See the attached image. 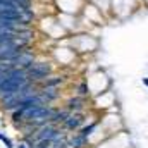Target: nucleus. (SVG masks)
<instances>
[{
    "mask_svg": "<svg viewBox=\"0 0 148 148\" xmlns=\"http://www.w3.org/2000/svg\"><path fill=\"white\" fill-rule=\"evenodd\" d=\"M86 117H88V112H71V115L60 124V127L64 131H67V133L79 131L86 124Z\"/></svg>",
    "mask_w": 148,
    "mask_h": 148,
    "instance_id": "nucleus-6",
    "label": "nucleus"
},
{
    "mask_svg": "<svg viewBox=\"0 0 148 148\" xmlns=\"http://www.w3.org/2000/svg\"><path fill=\"white\" fill-rule=\"evenodd\" d=\"M84 2L86 0H55V3H57V7H59L60 12L74 14V16H79L81 14Z\"/></svg>",
    "mask_w": 148,
    "mask_h": 148,
    "instance_id": "nucleus-9",
    "label": "nucleus"
},
{
    "mask_svg": "<svg viewBox=\"0 0 148 148\" xmlns=\"http://www.w3.org/2000/svg\"><path fill=\"white\" fill-rule=\"evenodd\" d=\"M64 83H66V77H64L62 74L52 73L50 76H47L41 83H38V86H40V88H47V86H52V88H60Z\"/></svg>",
    "mask_w": 148,
    "mask_h": 148,
    "instance_id": "nucleus-12",
    "label": "nucleus"
},
{
    "mask_svg": "<svg viewBox=\"0 0 148 148\" xmlns=\"http://www.w3.org/2000/svg\"><path fill=\"white\" fill-rule=\"evenodd\" d=\"M76 95H81V97H88V98H91V95H90V86H88L86 81H81V83L76 84Z\"/></svg>",
    "mask_w": 148,
    "mask_h": 148,
    "instance_id": "nucleus-13",
    "label": "nucleus"
},
{
    "mask_svg": "<svg viewBox=\"0 0 148 148\" xmlns=\"http://www.w3.org/2000/svg\"><path fill=\"white\" fill-rule=\"evenodd\" d=\"M29 83H31V81L28 79L26 69H19V67L12 69L10 76H9L3 83H0V100L5 98V97H9V95H12V93H16L17 90L24 88V86L29 84Z\"/></svg>",
    "mask_w": 148,
    "mask_h": 148,
    "instance_id": "nucleus-2",
    "label": "nucleus"
},
{
    "mask_svg": "<svg viewBox=\"0 0 148 148\" xmlns=\"http://www.w3.org/2000/svg\"><path fill=\"white\" fill-rule=\"evenodd\" d=\"M105 79H110V77H109V74L105 73V71H102V69H97L95 73L88 74V77H86L84 81H86L88 86H90V95H91V97L107 91V88H105L103 84H100V81H105Z\"/></svg>",
    "mask_w": 148,
    "mask_h": 148,
    "instance_id": "nucleus-4",
    "label": "nucleus"
},
{
    "mask_svg": "<svg viewBox=\"0 0 148 148\" xmlns=\"http://www.w3.org/2000/svg\"><path fill=\"white\" fill-rule=\"evenodd\" d=\"M143 83H145V84L148 86V77H145V79H143Z\"/></svg>",
    "mask_w": 148,
    "mask_h": 148,
    "instance_id": "nucleus-16",
    "label": "nucleus"
},
{
    "mask_svg": "<svg viewBox=\"0 0 148 148\" xmlns=\"http://www.w3.org/2000/svg\"><path fill=\"white\" fill-rule=\"evenodd\" d=\"M52 59L59 64V66H71L74 60L77 59V53L74 52L71 47H57L52 50Z\"/></svg>",
    "mask_w": 148,
    "mask_h": 148,
    "instance_id": "nucleus-5",
    "label": "nucleus"
},
{
    "mask_svg": "<svg viewBox=\"0 0 148 148\" xmlns=\"http://www.w3.org/2000/svg\"><path fill=\"white\" fill-rule=\"evenodd\" d=\"M67 143H69V148H90V140L79 131L67 134Z\"/></svg>",
    "mask_w": 148,
    "mask_h": 148,
    "instance_id": "nucleus-10",
    "label": "nucleus"
},
{
    "mask_svg": "<svg viewBox=\"0 0 148 148\" xmlns=\"http://www.w3.org/2000/svg\"><path fill=\"white\" fill-rule=\"evenodd\" d=\"M59 45H69L77 55H84V53H93L98 50L100 41L98 38L93 36L88 31H79V33H73L64 38V41L59 40Z\"/></svg>",
    "mask_w": 148,
    "mask_h": 148,
    "instance_id": "nucleus-1",
    "label": "nucleus"
},
{
    "mask_svg": "<svg viewBox=\"0 0 148 148\" xmlns=\"http://www.w3.org/2000/svg\"><path fill=\"white\" fill-rule=\"evenodd\" d=\"M16 147H17V148H28V145H26V143H23V141H19Z\"/></svg>",
    "mask_w": 148,
    "mask_h": 148,
    "instance_id": "nucleus-15",
    "label": "nucleus"
},
{
    "mask_svg": "<svg viewBox=\"0 0 148 148\" xmlns=\"http://www.w3.org/2000/svg\"><path fill=\"white\" fill-rule=\"evenodd\" d=\"M81 16H84L91 24H95V26H98V24H103V12L93 3V2H90V0H86L84 2V5H83V10H81Z\"/></svg>",
    "mask_w": 148,
    "mask_h": 148,
    "instance_id": "nucleus-7",
    "label": "nucleus"
},
{
    "mask_svg": "<svg viewBox=\"0 0 148 148\" xmlns=\"http://www.w3.org/2000/svg\"><path fill=\"white\" fill-rule=\"evenodd\" d=\"M55 66L52 62H47V60H35L28 69H26V74H28V79L31 83H41L47 76H50L52 73H55Z\"/></svg>",
    "mask_w": 148,
    "mask_h": 148,
    "instance_id": "nucleus-3",
    "label": "nucleus"
},
{
    "mask_svg": "<svg viewBox=\"0 0 148 148\" xmlns=\"http://www.w3.org/2000/svg\"><path fill=\"white\" fill-rule=\"evenodd\" d=\"M2 143H3V145H5L7 148H14V143H12V140H10L9 136H5V134L2 136Z\"/></svg>",
    "mask_w": 148,
    "mask_h": 148,
    "instance_id": "nucleus-14",
    "label": "nucleus"
},
{
    "mask_svg": "<svg viewBox=\"0 0 148 148\" xmlns=\"http://www.w3.org/2000/svg\"><path fill=\"white\" fill-rule=\"evenodd\" d=\"M90 98L88 97H81V95H71L64 100V107H67L71 112H88L91 107L88 105Z\"/></svg>",
    "mask_w": 148,
    "mask_h": 148,
    "instance_id": "nucleus-8",
    "label": "nucleus"
},
{
    "mask_svg": "<svg viewBox=\"0 0 148 148\" xmlns=\"http://www.w3.org/2000/svg\"><path fill=\"white\" fill-rule=\"evenodd\" d=\"M40 93L43 95V98H45V100H47V103H50V105H53L55 102H59V100H60V97H62L60 88H52V86L40 88Z\"/></svg>",
    "mask_w": 148,
    "mask_h": 148,
    "instance_id": "nucleus-11",
    "label": "nucleus"
}]
</instances>
